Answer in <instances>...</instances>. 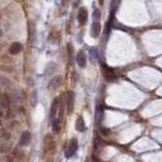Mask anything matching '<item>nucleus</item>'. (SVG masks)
I'll list each match as a JSON object with an SVG mask.
<instances>
[{
  "label": "nucleus",
  "mask_w": 162,
  "mask_h": 162,
  "mask_svg": "<svg viewBox=\"0 0 162 162\" xmlns=\"http://www.w3.org/2000/svg\"><path fill=\"white\" fill-rule=\"evenodd\" d=\"M101 70L102 73H103L104 78H106V80L108 82H113L117 79V76H116L113 70L111 68H109L108 66H106V64L101 63Z\"/></svg>",
  "instance_id": "nucleus-2"
},
{
  "label": "nucleus",
  "mask_w": 162,
  "mask_h": 162,
  "mask_svg": "<svg viewBox=\"0 0 162 162\" xmlns=\"http://www.w3.org/2000/svg\"><path fill=\"white\" fill-rule=\"evenodd\" d=\"M0 124H1V123H0Z\"/></svg>",
  "instance_id": "nucleus-24"
},
{
  "label": "nucleus",
  "mask_w": 162,
  "mask_h": 162,
  "mask_svg": "<svg viewBox=\"0 0 162 162\" xmlns=\"http://www.w3.org/2000/svg\"><path fill=\"white\" fill-rule=\"evenodd\" d=\"M31 99H34V101H31V104H33L34 106L36 104V101H38V96H36V91H34L33 93H31Z\"/></svg>",
  "instance_id": "nucleus-17"
},
{
  "label": "nucleus",
  "mask_w": 162,
  "mask_h": 162,
  "mask_svg": "<svg viewBox=\"0 0 162 162\" xmlns=\"http://www.w3.org/2000/svg\"><path fill=\"white\" fill-rule=\"evenodd\" d=\"M103 111H104V108L102 104L96 106V111H95L96 115H95V118H96V123H98V124L101 123L102 118H103Z\"/></svg>",
  "instance_id": "nucleus-12"
},
{
  "label": "nucleus",
  "mask_w": 162,
  "mask_h": 162,
  "mask_svg": "<svg viewBox=\"0 0 162 162\" xmlns=\"http://www.w3.org/2000/svg\"><path fill=\"white\" fill-rule=\"evenodd\" d=\"M64 109H65V100L59 99V118L62 120L64 117Z\"/></svg>",
  "instance_id": "nucleus-14"
},
{
  "label": "nucleus",
  "mask_w": 162,
  "mask_h": 162,
  "mask_svg": "<svg viewBox=\"0 0 162 162\" xmlns=\"http://www.w3.org/2000/svg\"><path fill=\"white\" fill-rule=\"evenodd\" d=\"M0 136H1L3 139H9V137H10V134L7 133V132H5V131H2V133L0 134Z\"/></svg>",
  "instance_id": "nucleus-19"
},
{
  "label": "nucleus",
  "mask_w": 162,
  "mask_h": 162,
  "mask_svg": "<svg viewBox=\"0 0 162 162\" xmlns=\"http://www.w3.org/2000/svg\"><path fill=\"white\" fill-rule=\"evenodd\" d=\"M62 82H63L62 76H60V75L55 76L53 79H51V80L49 81V84H48V89H50V90L56 89L57 87H59V86L62 84Z\"/></svg>",
  "instance_id": "nucleus-5"
},
{
  "label": "nucleus",
  "mask_w": 162,
  "mask_h": 162,
  "mask_svg": "<svg viewBox=\"0 0 162 162\" xmlns=\"http://www.w3.org/2000/svg\"><path fill=\"white\" fill-rule=\"evenodd\" d=\"M2 116H3V113H2V111H0V118H1Z\"/></svg>",
  "instance_id": "nucleus-23"
},
{
  "label": "nucleus",
  "mask_w": 162,
  "mask_h": 162,
  "mask_svg": "<svg viewBox=\"0 0 162 162\" xmlns=\"http://www.w3.org/2000/svg\"><path fill=\"white\" fill-rule=\"evenodd\" d=\"M77 149H78V141L76 138H72L70 140L69 144L67 146V150H66V156L70 157L72 155H74L76 153Z\"/></svg>",
  "instance_id": "nucleus-3"
},
{
  "label": "nucleus",
  "mask_w": 162,
  "mask_h": 162,
  "mask_svg": "<svg viewBox=\"0 0 162 162\" xmlns=\"http://www.w3.org/2000/svg\"><path fill=\"white\" fill-rule=\"evenodd\" d=\"M67 48H68V52H69V56L70 58H72V52H73V47L71 44H68L67 45Z\"/></svg>",
  "instance_id": "nucleus-20"
},
{
  "label": "nucleus",
  "mask_w": 162,
  "mask_h": 162,
  "mask_svg": "<svg viewBox=\"0 0 162 162\" xmlns=\"http://www.w3.org/2000/svg\"><path fill=\"white\" fill-rule=\"evenodd\" d=\"M60 118H57V120H54L53 122V131L54 133H59L61 130V125H60Z\"/></svg>",
  "instance_id": "nucleus-15"
},
{
  "label": "nucleus",
  "mask_w": 162,
  "mask_h": 162,
  "mask_svg": "<svg viewBox=\"0 0 162 162\" xmlns=\"http://www.w3.org/2000/svg\"><path fill=\"white\" fill-rule=\"evenodd\" d=\"M31 140V136L29 134V131H24V133L21 134V137H20L19 140V146H27L29 144Z\"/></svg>",
  "instance_id": "nucleus-10"
},
{
  "label": "nucleus",
  "mask_w": 162,
  "mask_h": 162,
  "mask_svg": "<svg viewBox=\"0 0 162 162\" xmlns=\"http://www.w3.org/2000/svg\"><path fill=\"white\" fill-rule=\"evenodd\" d=\"M100 132H101V134L103 136H108L109 133H111L108 129H104V128H101V129H100Z\"/></svg>",
  "instance_id": "nucleus-18"
},
{
  "label": "nucleus",
  "mask_w": 162,
  "mask_h": 162,
  "mask_svg": "<svg viewBox=\"0 0 162 162\" xmlns=\"http://www.w3.org/2000/svg\"><path fill=\"white\" fill-rule=\"evenodd\" d=\"M93 20H99L100 19V10L99 9H95L94 11H93Z\"/></svg>",
  "instance_id": "nucleus-16"
},
{
  "label": "nucleus",
  "mask_w": 162,
  "mask_h": 162,
  "mask_svg": "<svg viewBox=\"0 0 162 162\" xmlns=\"http://www.w3.org/2000/svg\"><path fill=\"white\" fill-rule=\"evenodd\" d=\"M101 31V26H100L99 20H93L92 26H91V36L93 38H97Z\"/></svg>",
  "instance_id": "nucleus-8"
},
{
  "label": "nucleus",
  "mask_w": 162,
  "mask_h": 162,
  "mask_svg": "<svg viewBox=\"0 0 162 162\" xmlns=\"http://www.w3.org/2000/svg\"><path fill=\"white\" fill-rule=\"evenodd\" d=\"M120 2H121V0H113V3L111 4H113V7H118V4H120Z\"/></svg>",
  "instance_id": "nucleus-21"
},
{
  "label": "nucleus",
  "mask_w": 162,
  "mask_h": 162,
  "mask_svg": "<svg viewBox=\"0 0 162 162\" xmlns=\"http://www.w3.org/2000/svg\"><path fill=\"white\" fill-rule=\"evenodd\" d=\"M59 109V98H55L51 104V109H50V117L53 118L57 115Z\"/></svg>",
  "instance_id": "nucleus-11"
},
{
  "label": "nucleus",
  "mask_w": 162,
  "mask_h": 162,
  "mask_svg": "<svg viewBox=\"0 0 162 162\" xmlns=\"http://www.w3.org/2000/svg\"><path fill=\"white\" fill-rule=\"evenodd\" d=\"M77 64L80 68H85L86 64H87V59H86V55L84 53V51H79L77 54Z\"/></svg>",
  "instance_id": "nucleus-7"
},
{
  "label": "nucleus",
  "mask_w": 162,
  "mask_h": 162,
  "mask_svg": "<svg viewBox=\"0 0 162 162\" xmlns=\"http://www.w3.org/2000/svg\"><path fill=\"white\" fill-rule=\"evenodd\" d=\"M55 149V142L52 138L51 135H47L45 137L44 140V151L47 152V153H50V152L54 151Z\"/></svg>",
  "instance_id": "nucleus-4"
},
{
  "label": "nucleus",
  "mask_w": 162,
  "mask_h": 162,
  "mask_svg": "<svg viewBox=\"0 0 162 162\" xmlns=\"http://www.w3.org/2000/svg\"><path fill=\"white\" fill-rule=\"evenodd\" d=\"M103 2H104V0H98V3L100 5H103Z\"/></svg>",
  "instance_id": "nucleus-22"
},
{
  "label": "nucleus",
  "mask_w": 162,
  "mask_h": 162,
  "mask_svg": "<svg viewBox=\"0 0 162 162\" xmlns=\"http://www.w3.org/2000/svg\"><path fill=\"white\" fill-rule=\"evenodd\" d=\"M77 19L78 22L80 24H85L86 21L88 19V12L84 7H81L78 11V14H77Z\"/></svg>",
  "instance_id": "nucleus-6"
},
{
  "label": "nucleus",
  "mask_w": 162,
  "mask_h": 162,
  "mask_svg": "<svg viewBox=\"0 0 162 162\" xmlns=\"http://www.w3.org/2000/svg\"><path fill=\"white\" fill-rule=\"evenodd\" d=\"M75 106V93L73 91H68L66 94V109H67L68 115H72L74 111Z\"/></svg>",
  "instance_id": "nucleus-1"
},
{
  "label": "nucleus",
  "mask_w": 162,
  "mask_h": 162,
  "mask_svg": "<svg viewBox=\"0 0 162 162\" xmlns=\"http://www.w3.org/2000/svg\"><path fill=\"white\" fill-rule=\"evenodd\" d=\"M75 129L78 132H84L86 130V126L85 123H84V120L82 117H79L76 121V124H75Z\"/></svg>",
  "instance_id": "nucleus-13"
},
{
  "label": "nucleus",
  "mask_w": 162,
  "mask_h": 162,
  "mask_svg": "<svg viewBox=\"0 0 162 162\" xmlns=\"http://www.w3.org/2000/svg\"><path fill=\"white\" fill-rule=\"evenodd\" d=\"M22 50H24L22 45L18 42H15V43H13V44H11V46L9 47V53L11 55H17V54H19Z\"/></svg>",
  "instance_id": "nucleus-9"
}]
</instances>
